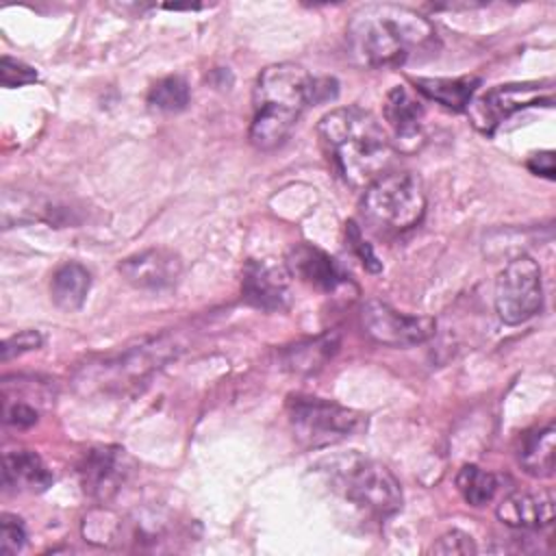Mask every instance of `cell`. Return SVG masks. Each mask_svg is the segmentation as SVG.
Masks as SVG:
<instances>
[{
  "mask_svg": "<svg viewBox=\"0 0 556 556\" xmlns=\"http://www.w3.org/2000/svg\"><path fill=\"white\" fill-rule=\"evenodd\" d=\"M352 56L367 67H397L430 54L437 30L417 11L400 4H365L348 24Z\"/></svg>",
  "mask_w": 556,
  "mask_h": 556,
  "instance_id": "6da1fadb",
  "label": "cell"
},
{
  "mask_svg": "<svg viewBox=\"0 0 556 556\" xmlns=\"http://www.w3.org/2000/svg\"><path fill=\"white\" fill-rule=\"evenodd\" d=\"M319 141L337 172L352 187H367L391 163V143L380 122L361 106L326 113L317 124Z\"/></svg>",
  "mask_w": 556,
  "mask_h": 556,
  "instance_id": "7a4b0ae2",
  "label": "cell"
},
{
  "mask_svg": "<svg viewBox=\"0 0 556 556\" xmlns=\"http://www.w3.org/2000/svg\"><path fill=\"white\" fill-rule=\"evenodd\" d=\"M317 100V80L295 63L267 65L254 85L250 141L258 150L280 146L308 104Z\"/></svg>",
  "mask_w": 556,
  "mask_h": 556,
  "instance_id": "3957f363",
  "label": "cell"
},
{
  "mask_svg": "<svg viewBox=\"0 0 556 556\" xmlns=\"http://www.w3.org/2000/svg\"><path fill=\"white\" fill-rule=\"evenodd\" d=\"M363 217L378 235H400L415 228L426 213V191L410 172H384L365 187Z\"/></svg>",
  "mask_w": 556,
  "mask_h": 556,
  "instance_id": "277c9868",
  "label": "cell"
},
{
  "mask_svg": "<svg viewBox=\"0 0 556 556\" xmlns=\"http://www.w3.org/2000/svg\"><path fill=\"white\" fill-rule=\"evenodd\" d=\"M287 417L295 441L304 447L334 445L354 437L365 426L361 413L311 395L289 397Z\"/></svg>",
  "mask_w": 556,
  "mask_h": 556,
  "instance_id": "5b68a950",
  "label": "cell"
},
{
  "mask_svg": "<svg viewBox=\"0 0 556 556\" xmlns=\"http://www.w3.org/2000/svg\"><path fill=\"white\" fill-rule=\"evenodd\" d=\"M541 306V267L534 258L521 254L513 258L495 280V313L504 324L517 326L534 317Z\"/></svg>",
  "mask_w": 556,
  "mask_h": 556,
  "instance_id": "8992f818",
  "label": "cell"
},
{
  "mask_svg": "<svg viewBox=\"0 0 556 556\" xmlns=\"http://www.w3.org/2000/svg\"><path fill=\"white\" fill-rule=\"evenodd\" d=\"M339 484L350 502L371 515L389 517L402 508V486L380 463L354 458L339 471Z\"/></svg>",
  "mask_w": 556,
  "mask_h": 556,
  "instance_id": "52a82bcc",
  "label": "cell"
},
{
  "mask_svg": "<svg viewBox=\"0 0 556 556\" xmlns=\"http://www.w3.org/2000/svg\"><path fill=\"white\" fill-rule=\"evenodd\" d=\"M552 87L549 85H539V83H510V85H500L489 89L484 96H480L473 104L467 109L471 111L473 124L484 130L493 132L506 117L513 113L528 109V106H552Z\"/></svg>",
  "mask_w": 556,
  "mask_h": 556,
  "instance_id": "ba28073f",
  "label": "cell"
},
{
  "mask_svg": "<svg viewBox=\"0 0 556 556\" xmlns=\"http://www.w3.org/2000/svg\"><path fill=\"white\" fill-rule=\"evenodd\" d=\"M361 319H363L365 332L374 341L391 348L424 343L434 334V328H437V321L432 317L406 315L380 300L365 302Z\"/></svg>",
  "mask_w": 556,
  "mask_h": 556,
  "instance_id": "9c48e42d",
  "label": "cell"
},
{
  "mask_svg": "<svg viewBox=\"0 0 556 556\" xmlns=\"http://www.w3.org/2000/svg\"><path fill=\"white\" fill-rule=\"evenodd\" d=\"M135 460L119 445H96L89 447L78 463V478L83 491L100 502L115 497L122 486L130 480Z\"/></svg>",
  "mask_w": 556,
  "mask_h": 556,
  "instance_id": "30bf717a",
  "label": "cell"
},
{
  "mask_svg": "<svg viewBox=\"0 0 556 556\" xmlns=\"http://www.w3.org/2000/svg\"><path fill=\"white\" fill-rule=\"evenodd\" d=\"M117 269L128 285H132L137 289L161 291V289H169L178 282L182 263H180V256L174 254L172 250L150 248V250L137 252L132 256H126L117 265Z\"/></svg>",
  "mask_w": 556,
  "mask_h": 556,
  "instance_id": "8fae6325",
  "label": "cell"
},
{
  "mask_svg": "<svg viewBox=\"0 0 556 556\" xmlns=\"http://www.w3.org/2000/svg\"><path fill=\"white\" fill-rule=\"evenodd\" d=\"M289 269L271 261H250L243 267L241 291L248 304L263 311L289 306Z\"/></svg>",
  "mask_w": 556,
  "mask_h": 556,
  "instance_id": "7c38bea8",
  "label": "cell"
},
{
  "mask_svg": "<svg viewBox=\"0 0 556 556\" xmlns=\"http://www.w3.org/2000/svg\"><path fill=\"white\" fill-rule=\"evenodd\" d=\"M384 119L393 130L397 148L413 152L424 141V109L421 102L406 89L393 87L384 98Z\"/></svg>",
  "mask_w": 556,
  "mask_h": 556,
  "instance_id": "4fadbf2b",
  "label": "cell"
},
{
  "mask_svg": "<svg viewBox=\"0 0 556 556\" xmlns=\"http://www.w3.org/2000/svg\"><path fill=\"white\" fill-rule=\"evenodd\" d=\"M504 526L517 530H539L554 521V500L547 493H521L506 495L495 510Z\"/></svg>",
  "mask_w": 556,
  "mask_h": 556,
  "instance_id": "5bb4252c",
  "label": "cell"
},
{
  "mask_svg": "<svg viewBox=\"0 0 556 556\" xmlns=\"http://www.w3.org/2000/svg\"><path fill=\"white\" fill-rule=\"evenodd\" d=\"M287 269L295 278L324 291H332L345 280V274L334 263V258L308 243H298L295 248H291L287 256Z\"/></svg>",
  "mask_w": 556,
  "mask_h": 556,
  "instance_id": "9a60e30c",
  "label": "cell"
},
{
  "mask_svg": "<svg viewBox=\"0 0 556 556\" xmlns=\"http://www.w3.org/2000/svg\"><path fill=\"white\" fill-rule=\"evenodd\" d=\"M2 480H4V486L13 489V491L41 493L52 484L54 476L37 452L11 450L4 454Z\"/></svg>",
  "mask_w": 556,
  "mask_h": 556,
  "instance_id": "2e32d148",
  "label": "cell"
},
{
  "mask_svg": "<svg viewBox=\"0 0 556 556\" xmlns=\"http://www.w3.org/2000/svg\"><path fill=\"white\" fill-rule=\"evenodd\" d=\"M91 287V276L87 271V267H83L80 263H63L54 274H52V282H50V293H52V302L56 308L61 311H78L89 293Z\"/></svg>",
  "mask_w": 556,
  "mask_h": 556,
  "instance_id": "e0dca14e",
  "label": "cell"
},
{
  "mask_svg": "<svg viewBox=\"0 0 556 556\" xmlns=\"http://www.w3.org/2000/svg\"><path fill=\"white\" fill-rule=\"evenodd\" d=\"M415 89L424 93L426 98L443 104L445 109L452 111H465L473 93L480 85L476 76H460V78H415L413 80Z\"/></svg>",
  "mask_w": 556,
  "mask_h": 556,
  "instance_id": "ac0fdd59",
  "label": "cell"
},
{
  "mask_svg": "<svg viewBox=\"0 0 556 556\" xmlns=\"http://www.w3.org/2000/svg\"><path fill=\"white\" fill-rule=\"evenodd\" d=\"M554 447L556 428L549 424L545 428L532 430L521 439L519 465L526 473L534 478H549L554 473Z\"/></svg>",
  "mask_w": 556,
  "mask_h": 556,
  "instance_id": "d6986e66",
  "label": "cell"
},
{
  "mask_svg": "<svg viewBox=\"0 0 556 556\" xmlns=\"http://www.w3.org/2000/svg\"><path fill=\"white\" fill-rule=\"evenodd\" d=\"M456 489L469 506H484L497 491V480L491 471L478 465H463L456 473Z\"/></svg>",
  "mask_w": 556,
  "mask_h": 556,
  "instance_id": "ffe728a7",
  "label": "cell"
},
{
  "mask_svg": "<svg viewBox=\"0 0 556 556\" xmlns=\"http://www.w3.org/2000/svg\"><path fill=\"white\" fill-rule=\"evenodd\" d=\"M189 85L180 76H165L150 87L148 104L163 113H178L189 104Z\"/></svg>",
  "mask_w": 556,
  "mask_h": 556,
  "instance_id": "44dd1931",
  "label": "cell"
},
{
  "mask_svg": "<svg viewBox=\"0 0 556 556\" xmlns=\"http://www.w3.org/2000/svg\"><path fill=\"white\" fill-rule=\"evenodd\" d=\"M4 393V424L7 426H13V428H30L37 424L39 419V408L28 402L30 395H13L9 391H2Z\"/></svg>",
  "mask_w": 556,
  "mask_h": 556,
  "instance_id": "7402d4cb",
  "label": "cell"
},
{
  "mask_svg": "<svg viewBox=\"0 0 556 556\" xmlns=\"http://www.w3.org/2000/svg\"><path fill=\"white\" fill-rule=\"evenodd\" d=\"M26 543V528L17 515L2 513L0 517V554H17Z\"/></svg>",
  "mask_w": 556,
  "mask_h": 556,
  "instance_id": "603a6c76",
  "label": "cell"
},
{
  "mask_svg": "<svg viewBox=\"0 0 556 556\" xmlns=\"http://www.w3.org/2000/svg\"><path fill=\"white\" fill-rule=\"evenodd\" d=\"M35 80H37L35 67H30L24 61H17V59H13L9 54H4L0 59V83H2V87L13 89V87L30 85Z\"/></svg>",
  "mask_w": 556,
  "mask_h": 556,
  "instance_id": "cb8c5ba5",
  "label": "cell"
},
{
  "mask_svg": "<svg viewBox=\"0 0 556 556\" xmlns=\"http://www.w3.org/2000/svg\"><path fill=\"white\" fill-rule=\"evenodd\" d=\"M430 552L432 554H445V556H450V554L467 556V554H476L478 549H476V543L469 534H465L460 530H452V532H445L443 536H439V541L430 547Z\"/></svg>",
  "mask_w": 556,
  "mask_h": 556,
  "instance_id": "d4e9b609",
  "label": "cell"
},
{
  "mask_svg": "<svg viewBox=\"0 0 556 556\" xmlns=\"http://www.w3.org/2000/svg\"><path fill=\"white\" fill-rule=\"evenodd\" d=\"M43 339L37 330H22L9 339H4L2 343V361H11L13 356H20V354H26L30 350H37L41 348Z\"/></svg>",
  "mask_w": 556,
  "mask_h": 556,
  "instance_id": "484cf974",
  "label": "cell"
},
{
  "mask_svg": "<svg viewBox=\"0 0 556 556\" xmlns=\"http://www.w3.org/2000/svg\"><path fill=\"white\" fill-rule=\"evenodd\" d=\"M348 241H350L352 248L358 252V256H361V261H363V265H365L367 269H371V271H378V269H380V263L376 261L371 248L363 241V235H361V230H358L354 224H348Z\"/></svg>",
  "mask_w": 556,
  "mask_h": 556,
  "instance_id": "4316f807",
  "label": "cell"
},
{
  "mask_svg": "<svg viewBox=\"0 0 556 556\" xmlns=\"http://www.w3.org/2000/svg\"><path fill=\"white\" fill-rule=\"evenodd\" d=\"M528 169L536 176H545V178H554V152L545 150V152H536L528 159Z\"/></svg>",
  "mask_w": 556,
  "mask_h": 556,
  "instance_id": "83f0119b",
  "label": "cell"
}]
</instances>
